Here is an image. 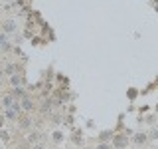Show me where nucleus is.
<instances>
[{
  "instance_id": "4",
  "label": "nucleus",
  "mask_w": 158,
  "mask_h": 149,
  "mask_svg": "<svg viewBox=\"0 0 158 149\" xmlns=\"http://www.w3.org/2000/svg\"><path fill=\"white\" fill-rule=\"evenodd\" d=\"M12 102H14L12 96H4V99H2V103H4L6 107H12Z\"/></svg>"
},
{
  "instance_id": "6",
  "label": "nucleus",
  "mask_w": 158,
  "mask_h": 149,
  "mask_svg": "<svg viewBox=\"0 0 158 149\" xmlns=\"http://www.w3.org/2000/svg\"><path fill=\"white\" fill-rule=\"evenodd\" d=\"M152 137H158V129H154V131H152Z\"/></svg>"
},
{
  "instance_id": "8",
  "label": "nucleus",
  "mask_w": 158,
  "mask_h": 149,
  "mask_svg": "<svg viewBox=\"0 0 158 149\" xmlns=\"http://www.w3.org/2000/svg\"><path fill=\"white\" fill-rule=\"evenodd\" d=\"M4 78V72H2V68H0V79H2Z\"/></svg>"
},
{
  "instance_id": "7",
  "label": "nucleus",
  "mask_w": 158,
  "mask_h": 149,
  "mask_svg": "<svg viewBox=\"0 0 158 149\" xmlns=\"http://www.w3.org/2000/svg\"><path fill=\"white\" fill-rule=\"evenodd\" d=\"M2 123H4V117H2V115H0V127H2Z\"/></svg>"
},
{
  "instance_id": "1",
  "label": "nucleus",
  "mask_w": 158,
  "mask_h": 149,
  "mask_svg": "<svg viewBox=\"0 0 158 149\" xmlns=\"http://www.w3.org/2000/svg\"><path fill=\"white\" fill-rule=\"evenodd\" d=\"M4 72H6L8 76H14V74H16V72H20V66H16V64H8Z\"/></svg>"
},
{
  "instance_id": "3",
  "label": "nucleus",
  "mask_w": 158,
  "mask_h": 149,
  "mask_svg": "<svg viewBox=\"0 0 158 149\" xmlns=\"http://www.w3.org/2000/svg\"><path fill=\"white\" fill-rule=\"evenodd\" d=\"M34 107H36V103H34L30 97H26V99H24V109H34Z\"/></svg>"
},
{
  "instance_id": "2",
  "label": "nucleus",
  "mask_w": 158,
  "mask_h": 149,
  "mask_svg": "<svg viewBox=\"0 0 158 149\" xmlns=\"http://www.w3.org/2000/svg\"><path fill=\"white\" fill-rule=\"evenodd\" d=\"M10 84H12L14 88L22 86V78H20V76H12V78H10Z\"/></svg>"
},
{
  "instance_id": "5",
  "label": "nucleus",
  "mask_w": 158,
  "mask_h": 149,
  "mask_svg": "<svg viewBox=\"0 0 158 149\" xmlns=\"http://www.w3.org/2000/svg\"><path fill=\"white\" fill-rule=\"evenodd\" d=\"M6 115H8V119H18V117H16V113H14V109H8Z\"/></svg>"
}]
</instances>
